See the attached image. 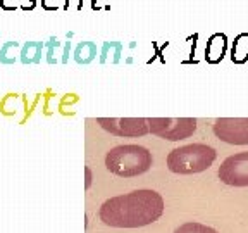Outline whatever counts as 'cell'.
Returning <instances> with one entry per match:
<instances>
[{
	"mask_svg": "<svg viewBox=\"0 0 248 233\" xmlns=\"http://www.w3.org/2000/svg\"><path fill=\"white\" fill-rule=\"evenodd\" d=\"M174 233H217L214 228L207 225H202V223H185L179 228L174 230Z\"/></svg>",
	"mask_w": 248,
	"mask_h": 233,
	"instance_id": "4fadbf2b",
	"label": "cell"
},
{
	"mask_svg": "<svg viewBox=\"0 0 248 233\" xmlns=\"http://www.w3.org/2000/svg\"><path fill=\"white\" fill-rule=\"evenodd\" d=\"M62 5H64L62 0H42V7L45 9V11H57Z\"/></svg>",
	"mask_w": 248,
	"mask_h": 233,
	"instance_id": "2e32d148",
	"label": "cell"
},
{
	"mask_svg": "<svg viewBox=\"0 0 248 233\" xmlns=\"http://www.w3.org/2000/svg\"><path fill=\"white\" fill-rule=\"evenodd\" d=\"M73 36H74V33H73V31H69V33H67V40H71Z\"/></svg>",
	"mask_w": 248,
	"mask_h": 233,
	"instance_id": "603a6c76",
	"label": "cell"
},
{
	"mask_svg": "<svg viewBox=\"0 0 248 233\" xmlns=\"http://www.w3.org/2000/svg\"><path fill=\"white\" fill-rule=\"evenodd\" d=\"M152 154L141 145H117L105 155V167L123 178L147 173L152 167Z\"/></svg>",
	"mask_w": 248,
	"mask_h": 233,
	"instance_id": "7a4b0ae2",
	"label": "cell"
},
{
	"mask_svg": "<svg viewBox=\"0 0 248 233\" xmlns=\"http://www.w3.org/2000/svg\"><path fill=\"white\" fill-rule=\"evenodd\" d=\"M97 121L105 132L116 136H143L150 132L143 117H98Z\"/></svg>",
	"mask_w": 248,
	"mask_h": 233,
	"instance_id": "52a82bcc",
	"label": "cell"
},
{
	"mask_svg": "<svg viewBox=\"0 0 248 233\" xmlns=\"http://www.w3.org/2000/svg\"><path fill=\"white\" fill-rule=\"evenodd\" d=\"M45 49L43 42H26L24 45H21L19 50V59L23 64H38L42 61V52Z\"/></svg>",
	"mask_w": 248,
	"mask_h": 233,
	"instance_id": "9c48e42d",
	"label": "cell"
},
{
	"mask_svg": "<svg viewBox=\"0 0 248 233\" xmlns=\"http://www.w3.org/2000/svg\"><path fill=\"white\" fill-rule=\"evenodd\" d=\"M217 176L222 183L231 186H248V152L229 155L219 166Z\"/></svg>",
	"mask_w": 248,
	"mask_h": 233,
	"instance_id": "5b68a950",
	"label": "cell"
},
{
	"mask_svg": "<svg viewBox=\"0 0 248 233\" xmlns=\"http://www.w3.org/2000/svg\"><path fill=\"white\" fill-rule=\"evenodd\" d=\"M97 57V45L93 42H81L74 49V61L78 64H90Z\"/></svg>",
	"mask_w": 248,
	"mask_h": 233,
	"instance_id": "8fae6325",
	"label": "cell"
},
{
	"mask_svg": "<svg viewBox=\"0 0 248 233\" xmlns=\"http://www.w3.org/2000/svg\"><path fill=\"white\" fill-rule=\"evenodd\" d=\"M62 47V43L59 42L57 36H50L48 42L45 43V49H46V62L48 64H55L57 62V50Z\"/></svg>",
	"mask_w": 248,
	"mask_h": 233,
	"instance_id": "5bb4252c",
	"label": "cell"
},
{
	"mask_svg": "<svg viewBox=\"0 0 248 233\" xmlns=\"http://www.w3.org/2000/svg\"><path fill=\"white\" fill-rule=\"evenodd\" d=\"M214 135L231 145H248V117H221L214 123Z\"/></svg>",
	"mask_w": 248,
	"mask_h": 233,
	"instance_id": "8992f818",
	"label": "cell"
},
{
	"mask_svg": "<svg viewBox=\"0 0 248 233\" xmlns=\"http://www.w3.org/2000/svg\"><path fill=\"white\" fill-rule=\"evenodd\" d=\"M35 7H36V0H21V4H19V9L23 12L33 11Z\"/></svg>",
	"mask_w": 248,
	"mask_h": 233,
	"instance_id": "d6986e66",
	"label": "cell"
},
{
	"mask_svg": "<svg viewBox=\"0 0 248 233\" xmlns=\"http://www.w3.org/2000/svg\"><path fill=\"white\" fill-rule=\"evenodd\" d=\"M147 121L154 135L169 142L190 138L197 132V119L193 117H150Z\"/></svg>",
	"mask_w": 248,
	"mask_h": 233,
	"instance_id": "277c9868",
	"label": "cell"
},
{
	"mask_svg": "<svg viewBox=\"0 0 248 233\" xmlns=\"http://www.w3.org/2000/svg\"><path fill=\"white\" fill-rule=\"evenodd\" d=\"M228 52V36L224 33H214L207 40L205 47V61L209 64H219Z\"/></svg>",
	"mask_w": 248,
	"mask_h": 233,
	"instance_id": "ba28073f",
	"label": "cell"
},
{
	"mask_svg": "<svg viewBox=\"0 0 248 233\" xmlns=\"http://www.w3.org/2000/svg\"><path fill=\"white\" fill-rule=\"evenodd\" d=\"M86 188L90 186V183H92V173H90V167H86Z\"/></svg>",
	"mask_w": 248,
	"mask_h": 233,
	"instance_id": "7402d4cb",
	"label": "cell"
},
{
	"mask_svg": "<svg viewBox=\"0 0 248 233\" xmlns=\"http://www.w3.org/2000/svg\"><path fill=\"white\" fill-rule=\"evenodd\" d=\"M164 213V199L155 190H135L105 200L100 219L114 228H140L157 221Z\"/></svg>",
	"mask_w": 248,
	"mask_h": 233,
	"instance_id": "6da1fadb",
	"label": "cell"
},
{
	"mask_svg": "<svg viewBox=\"0 0 248 233\" xmlns=\"http://www.w3.org/2000/svg\"><path fill=\"white\" fill-rule=\"evenodd\" d=\"M92 9L93 11H102V9H110L104 5V0H92Z\"/></svg>",
	"mask_w": 248,
	"mask_h": 233,
	"instance_id": "44dd1931",
	"label": "cell"
},
{
	"mask_svg": "<svg viewBox=\"0 0 248 233\" xmlns=\"http://www.w3.org/2000/svg\"><path fill=\"white\" fill-rule=\"evenodd\" d=\"M217 157L214 147L207 144H191L170 150L167 167L176 175H195L209 169Z\"/></svg>",
	"mask_w": 248,
	"mask_h": 233,
	"instance_id": "3957f363",
	"label": "cell"
},
{
	"mask_svg": "<svg viewBox=\"0 0 248 233\" xmlns=\"http://www.w3.org/2000/svg\"><path fill=\"white\" fill-rule=\"evenodd\" d=\"M17 50H21V45L19 42H5L4 45L0 47V62L2 64H14L17 61Z\"/></svg>",
	"mask_w": 248,
	"mask_h": 233,
	"instance_id": "7c38bea8",
	"label": "cell"
},
{
	"mask_svg": "<svg viewBox=\"0 0 248 233\" xmlns=\"http://www.w3.org/2000/svg\"><path fill=\"white\" fill-rule=\"evenodd\" d=\"M191 49H190V59L186 62H197V59H195V55H197V42H198V33H195L193 36H191Z\"/></svg>",
	"mask_w": 248,
	"mask_h": 233,
	"instance_id": "ac0fdd59",
	"label": "cell"
},
{
	"mask_svg": "<svg viewBox=\"0 0 248 233\" xmlns=\"http://www.w3.org/2000/svg\"><path fill=\"white\" fill-rule=\"evenodd\" d=\"M17 7H19L17 0H0V9L2 11H16Z\"/></svg>",
	"mask_w": 248,
	"mask_h": 233,
	"instance_id": "e0dca14e",
	"label": "cell"
},
{
	"mask_svg": "<svg viewBox=\"0 0 248 233\" xmlns=\"http://www.w3.org/2000/svg\"><path fill=\"white\" fill-rule=\"evenodd\" d=\"M69 50H71V42L67 40L64 45H62V62H67V59H69Z\"/></svg>",
	"mask_w": 248,
	"mask_h": 233,
	"instance_id": "ffe728a7",
	"label": "cell"
},
{
	"mask_svg": "<svg viewBox=\"0 0 248 233\" xmlns=\"http://www.w3.org/2000/svg\"><path fill=\"white\" fill-rule=\"evenodd\" d=\"M85 0H64L62 11H81Z\"/></svg>",
	"mask_w": 248,
	"mask_h": 233,
	"instance_id": "9a60e30c",
	"label": "cell"
},
{
	"mask_svg": "<svg viewBox=\"0 0 248 233\" xmlns=\"http://www.w3.org/2000/svg\"><path fill=\"white\" fill-rule=\"evenodd\" d=\"M229 55L234 64H245L248 61V33H240L234 38Z\"/></svg>",
	"mask_w": 248,
	"mask_h": 233,
	"instance_id": "30bf717a",
	"label": "cell"
}]
</instances>
